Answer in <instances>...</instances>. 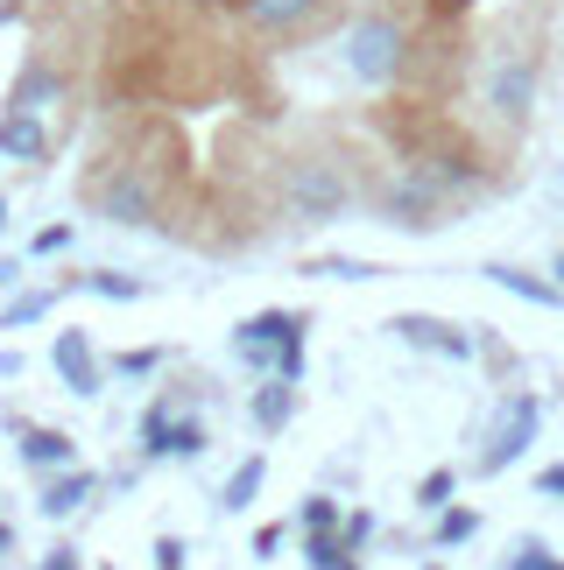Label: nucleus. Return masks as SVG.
Here are the masks:
<instances>
[{"mask_svg": "<svg viewBox=\"0 0 564 570\" xmlns=\"http://www.w3.org/2000/svg\"><path fill=\"white\" fill-rule=\"evenodd\" d=\"M8 550H14V521L0 514V557H8Z\"/></svg>", "mask_w": 564, "mask_h": 570, "instance_id": "c9c22d12", "label": "nucleus"}, {"mask_svg": "<svg viewBox=\"0 0 564 570\" xmlns=\"http://www.w3.org/2000/svg\"><path fill=\"white\" fill-rule=\"evenodd\" d=\"M156 366H163V353H156V345H142V353H120L114 360V374H156Z\"/></svg>", "mask_w": 564, "mask_h": 570, "instance_id": "bb28decb", "label": "nucleus"}, {"mask_svg": "<svg viewBox=\"0 0 564 570\" xmlns=\"http://www.w3.org/2000/svg\"><path fill=\"white\" fill-rule=\"evenodd\" d=\"M57 99H64V71H57V63H42V57H36L29 71L14 78V92H8V114H36V120H42V114H50Z\"/></svg>", "mask_w": 564, "mask_h": 570, "instance_id": "9b49d317", "label": "nucleus"}, {"mask_svg": "<svg viewBox=\"0 0 564 570\" xmlns=\"http://www.w3.org/2000/svg\"><path fill=\"white\" fill-rule=\"evenodd\" d=\"M85 289L106 296V303H135V296H148V282L142 275H120V268H99V275H85Z\"/></svg>", "mask_w": 564, "mask_h": 570, "instance_id": "aec40b11", "label": "nucleus"}, {"mask_svg": "<svg viewBox=\"0 0 564 570\" xmlns=\"http://www.w3.org/2000/svg\"><path fill=\"white\" fill-rule=\"evenodd\" d=\"M50 303H57V296H21V303H8V317H0V324H29V317L50 311Z\"/></svg>", "mask_w": 564, "mask_h": 570, "instance_id": "c756f323", "label": "nucleus"}, {"mask_svg": "<svg viewBox=\"0 0 564 570\" xmlns=\"http://www.w3.org/2000/svg\"><path fill=\"white\" fill-rule=\"evenodd\" d=\"M473 535H480V514H473V508H445V514H438V550H451V542H473Z\"/></svg>", "mask_w": 564, "mask_h": 570, "instance_id": "4be33fe9", "label": "nucleus"}, {"mask_svg": "<svg viewBox=\"0 0 564 570\" xmlns=\"http://www.w3.org/2000/svg\"><path fill=\"white\" fill-rule=\"evenodd\" d=\"M50 366H57V381L71 387V394H99V387H106L99 360H93V338H85V332H57V345H50Z\"/></svg>", "mask_w": 564, "mask_h": 570, "instance_id": "1a4fd4ad", "label": "nucleus"}, {"mask_svg": "<svg viewBox=\"0 0 564 570\" xmlns=\"http://www.w3.org/2000/svg\"><path fill=\"white\" fill-rule=\"evenodd\" d=\"M388 332L402 345H417V353H445V360H473V332L466 324H445V317H424V311H402L388 317Z\"/></svg>", "mask_w": 564, "mask_h": 570, "instance_id": "6e6552de", "label": "nucleus"}, {"mask_svg": "<svg viewBox=\"0 0 564 570\" xmlns=\"http://www.w3.org/2000/svg\"><path fill=\"white\" fill-rule=\"evenodd\" d=\"M282 212H290L296 226H332V218L353 212V184H346L339 163L296 156L290 169H282Z\"/></svg>", "mask_w": 564, "mask_h": 570, "instance_id": "f257e3e1", "label": "nucleus"}, {"mask_svg": "<svg viewBox=\"0 0 564 570\" xmlns=\"http://www.w3.org/2000/svg\"><path fill=\"white\" fill-rule=\"evenodd\" d=\"M169 423H177V415H169V394H156V402L142 409V451L148 458H169Z\"/></svg>", "mask_w": 564, "mask_h": 570, "instance_id": "6ab92c4d", "label": "nucleus"}, {"mask_svg": "<svg viewBox=\"0 0 564 570\" xmlns=\"http://www.w3.org/2000/svg\"><path fill=\"white\" fill-rule=\"evenodd\" d=\"M64 247H71V226H64V218H57V226H42V233L29 239V254H64Z\"/></svg>", "mask_w": 564, "mask_h": 570, "instance_id": "cd10ccee", "label": "nucleus"}, {"mask_svg": "<svg viewBox=\"0 0 564 570\" xmlns=\"http://www.w3.org/2000/svg\"><path fill=\"white\" fill-rule=\"evenodd\" d=\"M487 114L502 127H523L536 114V57L529 50H502L487 71Z\"/></svg>", "mask_w": 564, "mask_h": 570, "instance_id": "39448f33", "label": "nucleus"}, {"mask_svg": "<svg viewBox=\"0 0 564 570\" xmlns=\"http://www.w3.org/2000/svg\"><path fill=\"white\" fill-rule=\"evenodd\" d=\"M424 8H430V14H438V21H451V14H466V8H473V0H424Z\"/></svg>", "mask_w": 564, "mask_h": 570, "instance_id": "f704fd0d", "label": "nucleus"}, {"mask_svg": "<svg viewBox=\"0 0 564 570\" xmlns=\"http://www.w3.org/2000/svg\"><path fill=\"white\" fill-rule=\"evenodd\" d=\"M0 226H8V190H0Z\"/></svg>", "mask_w": 564, "mask_h": 570, "instance_id": "4c0bfd02", "label": "nucleus"}, {"mask_svg": "<svg viewBox=\"0 0 564 570\" xmlns=\"http://www.w3.org/2000/svg\"><path fill=\"white\" fill-rule=\"evenodd\" d=\"M14 275H21V268H14V261H0V289H14Z\"/></svg>", "mask_w": 564, "mask_h": 570, "instance_id": "e433bc0d", "label": "nucleus"}, {"mask_svg": "<svg viewBox=\"0 0 564 570\" xmlns=\"http://www.w3.org/2000/svg\"><path fill=\"white\" fill-rule=\"evenodd\" d=\"M262 487H269V458H241V465H233V479L220 487V508H226V514H247Z\"/></svg>", "mask_w": 564, "mask_h": 570, "instance_id": "f3484780", "label": "nucleus"}, {"mask_svg": "<svg viewBox=\"0 0 564 570\" xmlns=\"http://www.w3.org/2000/svg\"><path fill=\"white\" fill-rule=\"evenodd\" d=\"M536 423H544V402H536V394H515L508 415H502V430H494V451L480 458V472H508L515 458L536 444Z\"/></svg>", "mask_w": 564, "mask_h": 570, "instance_id": "0eeeda50", "label": "nucleus"}, {"mask_svg": "<svg viewBox=\"0 0 564 570\" xmlns=\"http://www.w3.org/2000/svg\"><path fill=\"white\" fill-rule=\"evenodd\" d=\"M93 487H99V479H93V472H78V465H71V472H50V487L36 493V514H42V521L78 514L85 500H93Z\"/></svg>", "mask_w": 564, "mask_h": 570, "instance_id": "ddd939ff", "label": "nucleus"}, {"mask_svg": "<svg viewBox=\"0 0 564 570\" xmlns=\"http://www.w3.org/2000/svg\"><path fill=\"white\" fill-rule=\"evenodd\" d=\"M21 465L29 472H71L78 465L71 430H21Z\"/></svg>", "mask_w": 564, "mask_h": 570, "instance_id": "4468645a", "label": "nucleus"}, {"mask_svg": "<svg viewBox=\"0 0 564 570\" xmlns=\"http://www.w3.org/2000/svg\"><path fill=\"white\" fill-rule=\"evenodd\" d=\"M50 156V135H42L36 114H0V163H42Z\"/></svg>", "mask_w": 564, "mask_h": 570, "instance_id": "2eb2a0df", "label": "nucleus"}, {"mask_svg": "<svg viewBox=\"0 0 564 570\" xmlns=\"http://www.w3.org/2000/svg\"><path fill=\"white\" fill-rule=\"evenodd\" d=\"M303 275H332V282H375L381 268H375V261H353V254H332V261H303Z\"/></svg>", "mask_w": 564, "mask_h": 570, "instance_id": "412c9836", "label": "nucleus"}, {"mask_svg": "<svg viewBox=\"0 0 564 570\" xmlns=\"http://www.w3.org/2000/svg\"><path fill=\"white\" fill-rule=\"evenodd\" d=\"M282 550V529H275V521H269V529H254V557H275Z\"/></svg>", "mask_w": 564, "mask_h": 570, "instance_id": "72a5a7b5", "label": "nucleus"}, {"mask_svg": "<svg viewBox=\"0 0 564 570\" xmlns=\"http://www.w3.org/2000/svg\"><path fill=\"white\" fill-rule=\"evenodd\" d=\"M402 57H409V36H402L396 14H367V21H353V36H346V71L360 85H388L402 71Z\"/></svg>", "mask_w": 564, "mask_h": 570, "instance_id": "20e7f679", "label": "nucleus"}, {"mask_svg": "<svg viewBox=\"0 0 564 570\" xmlns=\"http://www.w3.org/2000/svg\"><path fill=\"white\" fill-rule=\"evenodd\" d=\"M290 415H296V381L269 374L262 387H254V430H262V436H282V430H290Z\"/></svg>", "mask_w": 564, "mask_h": 570, "instance_id": "dca6fc26", "label": "nucleus"}, {"mask_svg": "<svg viewBox=\"0 0 564 570\" xmlns=\"http://www.w3.org/2000/svg\"><path fill=\"white\" fill-rule=\"evenodd\" d=\"M241 14H247L262 36H303V29L324 14V0H247Z\"/></svg>", "mask_w": 564, "mask_h": 570, "instance_id": "9d476101", "label": "nucleus"}, {"mask_svg": "<svg viewBox=\"0 0 564 570\" xmlns=\"http://www.w3.org/2000/svg\"><path fill=\"white\" fill-rule=\"evenodd\" d=\"M198 451H205V423L177 415V423H169V458H198Z\"/></svg>", "mask_w": 564, "mask_h": 570, "instance_id": "b1692460", "label": "nucleus"}, {"mask_svg": "<svg viewBox=\"0 0 564 570\" xmlns=\"http://www.w3.org/2000/svg\"><path fill=\"white\" fill-rule=\"evenodd\" d=\"M424 570H445V563H424Z\"/></svg>", "mask_w": 564, "mask_h": 570, "instance_id": "ea45409f", "label": "nucleus"}, {"mask_svg": "<svg viewBox=\"0 0 564 570\" xmlns=\"http://www.w3.org/2000/svg\"><path fill=\"white\" fill-rule=\"evenodd\" d=\"M275 374L282 381H303V332H290V338L275 345Z\"/></svg>", "mask_w": 564, "mask_h": 570, "instance_id": "393cba45", "label": "nucleus"}, {"mask_svg": "<svg viewBox=\"0 0 564 570\" xmlns=\"http://www.w3.org/2000/svg\"><path fill=\"white\" fill-rule=\"evenodd\" d=\"M367 535H375V514H346V550H360Z\"/></svg>", "mask_w": 564, "mask_h": 570, "instance_id": "7c9ffc66", "label": "nucleus"}, {"mask_svg": "<svg viewBox=\"0 0 564 570\" xmlns=\"http://www.w3.org/2000/svg\"><path fill=\"white\" fill-rule=\"evenodd\" d=\"M451 493H459V465H430L424 487H417V508H424V514H445Z\"/></svg>", "mask_w": 564, "mask_h": 570, "instance_id": "a211bd4d", "label": "nucleus"}, {"mask_svg": "<svg viewBox=\"0 0 564 570\" xmlns=\"http://www.w3.org/2000/svg\"><path fill=\"white\" fill-rule=\"evenodd\" d=\"M93 205L114 218V226H156L163 218V184L148 177L142 163H114L106 177H93Z\"/></svg>", "mask_w": 564, "mask_h": 570, "instance_id": "7ed1b4c3", "label": "nucleus"}, {"mask_svg": "<svg viewBox=\"0 0 564 570\" xmlns=\"http://www.w3.org/2000/svg\"><path fill=\"white\" fill-rule=\"evenodd\" d=\"M148 557H156V570H184V563H191V550H184L177 535H163V542H156V550H148Z\"/></svg>", "mask_w": 564, "mask_h": 570, "instance_id": "c85d7f7f", "label": "nucleus"}, {"mask_svg": "<svg viewBox=\"0 0 564 570\" xmlns=\"http://www.w3.org/2000/svg\"><path fill=\"white\" fill-rule=\"evenodd\" d=\"M480 275L494 282V289H508V296L536 303V311H557V303H564V282H544V275H529V268H508V261H487Z\"/></svg>", "mask_w": 564, "mask_h": 570, "instance_id": "f8f14e48", "label": "nucleus"}, {"mask_svg": "<svg viewBox=\"0 0 564 570\" xmlns=\"http://www.w3.org/2000/svg\"><path fill=\"white\" fill-rule=\"evenodd\" d=\"M557 282H564V247H557Z\"/></svg>", "mask_w": 564, "mask_h": 570, "instance_id": "58836bf2", "label": "nucleus"}, {"mask_svg": "<svg viewBox=\"0 0 564 570\" xmlns=\"http://www.w3.org/2000/svg\"><path fill=\"white\" fill-rule=\"evenodd\" d=\"M502 570H564V557H551V550H544V542H536V535H529V542H515V557H508Z\"/></svg>", "mask_w": 564, "mask_h": 570, "instance_id": "5701e85b", "label": "nucleus"}, {"mask_svg": "<svg viewBox=\"0 0 564 570\" xmlns=\"http://www.w3.org/2000/svg\"><path fill=\"white\" fill-rule=\"evenodd\" d=\"M303 529H339V500L311 493V500H303Z\"/></svg>", "mask_w": 564, "mask_h": 570, "instance_id": "a878e982", "label": "nucleus"}, {"mask_svg": "<svg viewBox=\"0 0 564 570\" xmlns=\"http://www.w3.org/2000/svg\"><path fill=\"white\" fill-rule=\"evenodd\" d=\"M303 311H254L241 332H233V353H241L247 366H262V374H275V345L290 338V332H303Z\"/></svg>", "mask_w": 564, "mask_h": 570, "instance_id": "423d86ee", "label": "nucleus"}, {"mask_svg": "<svg viewBox=\"0 0 564 570\" xmlns=\"http://www.w3.org/2000/svg\"><path fill=\"white\" fill-rule=\"evenodd\" d=\"M445 197H451V184L438 177V169H396V184H388L375 205H381V218L388 226H402V233H430V226H445Z\"/></svg>", "mask_w": 564, "mask_h": 570, "instance_id": "f03ea898", "label": "nucleus"}, {"mask_svg": "<svg viewBox=\"0 0 564 570\" xmlns=\"http://www.w3.org/2000/svg\"><path fill=\"white\" fill-rule=\"evenodd\" d=\"M536 493H544V500H564V465H544V472H536Z\"/></svg>", "mask_w": 564, "mask_h": 570, "instance_id": "2f4dec72", "label": "nucleus"}, {"mask_svg": "<svg viewBox=\"0 0 564 570\" xmlns=\"http://www.w3.org/2000/svg\"><path fill=\"white\" fill-rule=\"evenodd\" d=\"M42 570H85V563H78V550H71V542H57V550L42 557Z\"/></svg>", "mask_w": 564, "mask_h": 570, "instance_id": "473e14b6", "label": "nucleus"}]
</instances>
